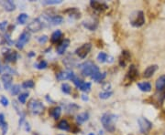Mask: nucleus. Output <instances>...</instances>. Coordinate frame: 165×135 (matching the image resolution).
I'll list each match as a JSON object with an SVG mask.
<instances>
[{
  "label": "nucleus",
  "mask_w": 165,
  "mask_h": 135,
  "mask_svg": "<svg viewBox=\"0 0 165 135\" xmlns=\"http://www.w3.org/2000/svg\"><path fill=\"white\" fill-rule=\"evenodd\" d=\"M79 89L84 92H89L91 91V83H90V82H84Z\"/></svg>",
  "instance_id": "obj_30"
},
{
  "label": "nucleus",
  "mask_w": 165,
  "mask_h": 135,
  "mask_svg": "<svg viewBox=\"0 0 165 135\" xmlns=\"http://www.w3.org/2000/svg\"><path fill=\"white\" fill-rule=\"evenodd\" d=\"M1 80L4 84V88L5 89H9L12 87V80H13V77L10 74H3L1 77Z\"/></svg>",
  "instance_id": "obj_10"
},
{
  "label": "nucleus",
  "mask_w": 165,
  "mask_h": 135,
  "mask_svg": "<svg viewBox=\"0 0 165 135\" xmlns=\"http://www.w3.org/2000/svg\"><path fill=\"white\" fill-rule=\"evenodd\" d=\"M79 69L82 71V74L85 77H92L95 73L99 72V69L94 62L92 61H85L79 65Z\"/></svg>",
  "instance_id": "obj_1"
},
{
  "label": "nucleus",
  "mask_w": 165,
  "mask_h": 135,
  "mask_svg": "<svg viewBox=\"0 0 165 135\" xmlns=\"http://www.w3.org/2000/svg\"><path fill=\"white\" fill-rule=\"evenodd\" d=\"M138 123L139 127V131L141 133H147L152 128V123L144 117H140L138 120Z\"/></svg>",
  "instance_id": "obj_5"
},
{
  "label": "nucleus",
  "mask_w": 165,
  "mask_h": 135,
  "mask_svg": "<svg viewBox=\"0 0 165 135\" xmlns=\"http://www.w3.org/2000/svg\"><path fill=\"white\" fill-rule=\"evenodd\" d=\"M18 58V54L16 51H11L9 50V52L5 53V61L6 62H14L16 61V59Z\"/></svg>",
  "instance_id": "obj_18"
},
{
  "label": "nucleus",
  "mask_w": 165,
  "mask_h": 135,
  "mask_svg": "<svg viewBox=\"0 0 165 135\" xmlns=\"http://www.w3.org/2000/svg\"><path fill=\"white\" fill-rule=\"evenodd\" d=\"M138 77H139L138 69H137L135 65H131L130 68H129V72H127V78L129 79V80H135Z\"/></svg>",
  "instance_id": "obj_12"
},
{
  "label": "nucleus",
  "mask_w": 165,
  "mask_h": 135,
  "mask_svg": "<svg viewBox=\"0 0 165 135\" xmlns=\"http://www.w3.org/2000/svg\"><path fill=\"white\" fill-rule=\"evenodd\" d=\"M5 122V118L3 114H0V126H2V124Z\"/></svg>",
  "instance_id": "obj_45"
},
{
  "label": "nucleus",
  "mask_w": 165,
  "mask_h": 135,
  "mask_svg": "<svg viewBox=\"0 0 165 135\" xmlns=\"http://www.w3.org/2000/svg\"><path fill=\"white\" fill-rule=\"evenodd\" d=\"M47 40H48V37L46 35H43V36L38 37V41L40 44H45L47 42Z\"/></svg>",
  "instance_id": "obj_40"
},
{
  "label": "nucleus",
  "mask_w": 165,
  "mask_h": 135,
  "mask_svg": "<svg viewBox=\"0 0 165 135\" xmlns=\"http://www.w3.org/2000/svg\"><path fill=\"white\" fill-rule=\"evenodd\" d=\"M115 121H117V116L111 113H105L101 118V122L104 126V128L109 132H114L116 126Z\"/></svg>",
  "instance_id": "obj_2"
},
{
  "label": "nucleus",
  "mask_w": 165,
  "mask_h": 135,
  "mask_svg": "<svg viewBox=\"0 0 165 135\" xmlns=\"http://www.w3.org/2000/svg\"><path fill=\"white\" fill-rule=\"evenodd\" d=\"M138 88L143 92H149L151 91V84L149 82H139L138 83Z\"/></svg>",
  "instance_id": "obj_20"
},
{
  "label": "nucleus",
  "mask_w": 165,
  "mask_h": 135,
  "mask_svg": "<svg viewBox=\"0 0 165 135\" xmlns=\"http://www.w3.org/2000/svg\"><path fill=\"white\" fill-rule=\"evenodd\" d=\"M57 127L60 129V130H63V131H69L70 130V124L68 123V122L65 121V120H63V121H61Z\"/></svg>",
  "instance_id": "obj_26"
},
{
  "label": "nucleus",
  "mask_w": 165,
  "mask_h": 135,
  "mask_svg": "<svg viewBox=\"0 0 165 135\" xmlns=\"http://www.w3.org/2000/svg\"><path fill=\"white\" fill-rule=\"evenodd\" d=\"M50 18V23H51V25H60L63 23V17L59 16V15H55V16L52 17H49Z\"/></svg>",
  "instance_id": "obj_22"
},
{
  "label": "nucleus",
  "mask_w": 165,
  "mask_h": 135,
  "mask_svg": "<svg viewBox=\"0 0 165 135\" xmlns=\"http://www.w3.org/2000/svg\"><path fill=\"white\" fill-rule=\"evenodd\" d=\"M81 97H82V101H87L88 100H89V98L86 96V95H85V94H82V95H81Z\"/></svg>",
  "instance_id": "obj_49"
},
{
  "label": "nucleus",
  "mask_w": 165,
  "mask_h": 135,
  "mask_svg": "<svg viewBox=\"0 0 165 135\" xmlns=\"http://www.w3.org/2000/svg\"><path fill=\"white\" fill-rule=\"evenodd\" d=\"M0 88H1V87H0Z\"/></svg>",
  "instance_id": "obj_52"
},
{
  "label": "nucleus",
  "mask_w": 165,
  "mask_h": 135,
  "mask_svg": "<svg viewBox=\"0 0 165 135\" xmlns=\"http://www.w3.org/2000/svg\"><path fill=\"white\" fill-rule=\"evenodd\" d=\"M10 92H11L12 95H18V94H19V92H20V86L18 85V84L13 85L11 87V91Z\"/></svg>",
  "instance_id": "obj_36"
},
{
  "label": "nucleus",
  "mask_w": 165,
  "mask_h": 135,
  "mask_svg": "<svg viewBox=\"0 0 165 135\" xmlns=\"http://www.w3.org/2000/svg\"><path fill=\"white\" fill-rule=\"evenodd\" d=\"M56 79L58 80H65V79H71L73 80L75 79V74H74L72 70H65V71H61L57 73Z\"/></svg>",
  "instance_id": "obj_9"
},
{
  "label": "nucleus",
  "mask_w": 165,
  "mask_h": 135,
  "mask_svg": "<svg viewBox=\"0 0 165 135\" xmlns=\"http://www.w3.org/2000/svg\"><path fill=\"white\" fill-rule=\"evenodd\" d=\"M34 67L36 68V69H38V70H44V69H46V68L48 67V64L45 60H41L39 63H36L34 65Z\"/></svg>",
  "instance_id": "obj_32"
},
{
  "label": "nucleus",
  "mask_w": 165,
  "mask_h": 135,
  "mask_svg": "<svg viewBox=\"0 0 165 135\" xmlns=\"http://www.w3.org/2000/svg\"><path fill=\"white\" fill-rule=\"evenodd\" d=\"M6 26H7V21L1 22V23H0V30L4 31L5 29H6Z\"/></svg>",
  "instance_id": "obj_44"
},
{
  "label": "nucleus",
  "mask_w": 165,
  "mask_h": 135,
  "mask_svg": "<svg viewBox=\"0 0 165 135\" xmlns=\"http://www.w3.org/2000/svg\"><path fill=\"white\" fill-rule=\"evenodd\" d=\"M50 115L53 117L54 119H59V117L61 116V113H62V109H61V107H55V108H53V109H51V110H50Z\"/></svg>",
  "instance_id": "obj_27"
},
{
  "label": "nucleus",
  "mask_w": 165,
  "mask_h": 135,
  "mask_svg": "<svg viewBox=\"0 0 165 135\" xmlns=\"http://www.w3.org/2000/svg\"><path fill=\"white\" fill-rule=\"evenodd\" d=\"M88 135H95L94 133H90V134H88Z\"/></svg>",
  "instance_id": "obj_51"
},
{
  "label": "nucleus",
  "mask_w": 165,
  "mask_h": 135,
  "mask_svg": "<svg viewBox=\"0 0 165 135\" xmlns=\"http://www.w3.org/2000/svg\"><path fill=\"white\" fill-rule=\"evenodd\" d=\"M70 45V40L69 39H64L63 40L61 43H60V45L57 47V53L59 55H63L64 54V52L66 51L67 48L69 47Z\"/></svg>",
  "instance_id": "obj_14"
},
{
  "label": "nucleus",
  "mask_w": 165,
  "mask_h": 135,
  "mask_svg": "<svg viewBox=\"0 0 165 135\" xmlns=\"http://www.w3.org/2000/svg\"><path fill=\"white\" fill-rule=\"evenodd\" d=\"M28 18V15L25 14V13H22V14H19V15H18V18H17V21H18V24L24 25L26 22H27Z\"/></svg>",
  "instance_id": "obj_28"
},
{
  "label": "nucleus",
  "mask_w": 165,
  "mask_h": 135,
  "mask_svg": "<svg viewBox=\"0 0 165 135\" xmlns=\"http://www.w3.org/2000/svg\"><path fill=\"white\" fill-rule=\"evenodd\" d=\"M129 59H130L129 52L127 51V50L122 51V54H121L120 58H119V65H120L121 67H125L127 65V62L129 61Z\"/></svg>",
  "instance_id": "obj_16"
},
{
  "label": "nucleus",
  "mask_w": 165,
  "mask_h": 135,
  "mask_svg": "<svg viewBox=\"0 0 165 135\" xmlns=\"http://www.w3.org/2000/svg\"><path fill=\"white\" fill-rule=\"evenodd\" d=\"M106 77H107V73H106V72H103V73L97 72V73H95V75H93V76L91 77V79H92L93 80L96 81V82H101Z\"/></svg>",
  "instance_id": "obj_24"
},
{
  "label": "nucleus",
  "mask_w": 165,
  "mask_h": 135,
  "mask_svg": "<svg viewBox=\"0 0 165 135\" xmlns=\"http://www.w3.org/2000/svg\"><path fill=\"white\" fill-rule=\"evenodd\" d=\"M62 91L63 93L65 94H70L71 93V91H72V89H71V86L69 84H67V83H63L62 85Z\"/></svg>",
  "instance_id": "obj_35"
},
{
  "label": "nucleus",
  "mask_w": 165,
  "mask_h": 135,
  "mask_svg": "<svg viewBox=\"0 0 165 135\" xmlns=\"http://www.w3.org/2000/svg\"><path fill=\"white\" fill-rule=\"evenodd\" d=\"M29 39H31V35H29V33L28 31H24L23 33H22L19 36L18 39L16 42L17 49H23L24 46H25V44L28 42Z\"/></svg>",
  "instance_id": "obj_7"
},
{
  "label": "nucleus",
  "mask_w": 165,
  "mask_h": 135,
  "mask_svg": "<svg viewBox=\"0 0 165 135\" xmlns=\"http://www.w3.org/2000/svg\"><path fill=\"white\" fill-rule=\"evenodd\" d=\"M82 25H84L85 27H86L87 29L91 31H94L95 29L97 27V21L95 20V19H89V20H85L82 22Z\"/></svg>",
  "instance_id": "obj_17"
},
{
  "label": "nucleus",
  "mask_w": 165,
  "mask_h": 135,
  "mask_svg": "<svg viewBox=\"0 0 165 135\" xmlns=\"http://www.w3.org/2000/svg\"><path fill=\"white\" fill-rule=\"evenodd\" d=\"M4 72V74H13V73H16V71H15L13 69H11V68L9 66H2L0 67V73Z\"/></svg>",
  "instance_id": "obj_29"
},
{
  "label": "nucleus",
  "mask_w": 165,
  "mask_h": 135,
  "mask_svg": "<svg viewBox=\"0 0 165 135\" xmlns=\"http://www.w3.org/2000/svg\"><path fill=\"white\" fill-rule=\"evenodd\" d=\"M145 23L144 13L142 11H136L130 16V24L135 27H139Z\"/></svg>",
  "instance_id": "obj_3"
},
{
  "label": "nucleus",
  "mask_w": 165,
  "mask_h": 135,
  "mask_svg": "<svg viewBox=\"0 0 165 135\" xmlns=\"http://www.w3.org/2000/svg\"><path fill=\"white\" fill-rule=\"evenodd\" d=\"M90 6H92V8L95 9V10H98V11H104L108 8V6L105 3H101L99 1H91L90 2Z\"/></svg>",
  "instance_id": "obj_13"
},
{
  "label": "nucleus",
  "mask_w": 165,
  "mask_h": 135,
  "mask_svg": "<svg viewBox=\"0 0 165 135\" xmlns=\"http://www.w3.org/2000/svg\"><path fill=\"white\" fill-rule=\"evenodd\" d=\"M157 70H158V66H157V65L149 66V67L147 68V69L144 70V72H143V76H144V78L149 79V78L152 77V76H153V74L156 72Z\"/></svg>",
  "instance_id": "obj_15"
},
{
  "label": "nucleus",
  "mask_w": 165,
  "mask_h": 135,
  "mask_svg": "<svg viewBox=\"0 0 165 135\" xmlns=\"http://www.w3.org/2000/svg\"><path fill=\"white\" fill-rule=\"evenodd\" d=\"M34 82L32 80H26L23 82V84H22V87L24 89H29V88H33L34 87Z\"/></svg>",
  "instance_id": "obj_37"
},
{
  "label": "nucleus",
  "mask_w": 165,
  "mask_h": 135,
  "mask_svg": "<svg viewBox=\"0 0 165 135\" xmlns=\"http://www.w3.org/2000/svg\"><path fill=\"white\" fill-rule=\"evenodd\" d=\"M91 49H92V45L90 43H85L75 50V54L80 58H85L88 55V53L90 52V50H91Z\"/></svg>",
  "instance_id": "obj_6"
},
{
  "label": "nucleus",
  "mask_w": 165,
  "mask_h": 135,
  "mask_svg": "<svg viewBox=\"0 0 165 135\" xmlns=\"http://www.w3.org/2000/svg\"><path fill=\"white\" fill-rule=\"evenodd\" d=\"M61 37H62V31L61 30H56L52 33V35L50 37V41H51V43H57Z\"/></svg>",
  "instance_id": "obj_25"
},
{
  "label": "nucleus",
  "mask_w": 165,
  "mask_h": 135,
  "mask_svg": "<svg viewBox=\"0 0 165 135\" xmlns=\"http://www.w3.org/2000/svg\"><path fill=\"white\" fill-rule=\"evenodd\" d=\"M113 95V92L112 91H105V92H100L99 93V98L102 100H107L108 98Z\"/></svg>",
  "instance_id": "obj_34"
},
{
  "label": "nucleus",
  "mask_w": 165,
  "mask_h": 135,
  "mask_svg": "<svg viewBox=\"0 0 165 135\" xmlns=\"http://www.w3.org/2000/svg\"><path fill=\"white\" fill-rule=\"evenodd\" d=\"M73 81L74 85H75V86H76L78 89H79V88L82 86V83H84V82H82V80H81L79 78H76V77H75V79H74Z\"/></svg>",
  "instance_id": "obj_41"
},
{
  "label": "nucleus",
  "mask_w": 165,
  "mask_h": 135,
  "mask_svg": "<svg viewBox=\"0 0 165 135\" xmlns=\"http://www.w3.org/2000/svg\"><path fill=\"white\" fill-rule=\"evenodd\" d=\"M155 87H156L157 91H161L165 88V75H161V76H160L158 79H157Z\"/></svg>",
  "instance_id": "obj_19"
},
{
  "label": "nucleus",
  "mask_w": 165,
  "mask_h": 135,
  "mask_svg": "<svg viewBox=\"0 0 165 135\" xmlns=\"http://www.w3.org/2000/svg\"><path fill=\"white\" fill-rule=\"evenodd\" d=\"M107 62H108V63H113V62H114V58L112 57V56H108Z\"/></svg>",
  "instance_id": "obj_47"
},
{
  "label": "nucleus",
  "mask_w": 165,
  "mask_h": 135,
  "mask_svg": "<svg viewBox=\"0 0 165 135\" xmlns=\"http://www.w3.org/2000/svg\"><path fill=\"white\" fill-rule=\"evenodd\" d=\"M28 110H31L33 114H36V115H39L41 114V112H43L44 110V105L37 100H31V101L28 102Z\"/></svg>",
  "instance_id": "obj_4"
},
{
  "label": "nucleus",
  "mask_w": 165,
  "mask_h": 135,
  "mask_svg": "<svg viewBox=\"0 0 165 135\" xmlns=\"http://www.w3.org/2000/svg\"><path fill=\"white\" fill-rule=\"evenodd\" d=\"M66 14L69 15V17L71 18H79L81 17V13L80 11L75 8V7H73V8H69L68 10L65 11Z\"/></svg>",
  "instance_id": "obj_21"
},
{
  "label": "nucleus",
  "mask_w": 165,
  "mask_h": 135,
  "mask_svg": "<svg viewBox=\"0 0 165 135\" xmlns=\"http://www.w3.org/2000/svg\"><path fill=\"white\" fill-rule=\"evenodd\" d=\"M25 130L27 131H31V126H29V124L28 122H25Z\"/></svg>",
  "instance_id": "obj_48"
},
{
  "label": "nucleus",
  "mask_w": 165,
  "mask_h": 135,
  "mask_svg": "<svg viewBox=\"0 0 165 135\" xmlns=\"http://www.w3.org/2000/svg\"><path fill=\"white\" fill-rule=\"evenodd\" d=\"M107 58H108V55L105 53V52H100V53L97 55V59H98V61L101 63L107 62Z\"/></svg>",
  "instance_id": "obj_31"
},
{
  "label": "nucleus",
  "mask_w": 165,
  "mask_h": 135,
  "mask_svg": "<svg viewBox=\"0 0 165 135\" xmlns=\"http://www.w3.org/2000/svg\"><path fill=\"white\" fill-rule=\"evenodd\" d=\"M0 103H1L4 107H6V106H9V100H7L5 96H2L1 98H0Z\"/></svg>",
  "instance_id": "obj_39"
},
{
  "label": "nucleus",
  "mask_w": 165,
  "mask_h": 135,
  "mask_svg": "<svg viewBox=\"0 0 165 135\" xmlns=\"http://www.w3.org/2000/svg\"><path fill=\"white\" fill-rule=\"evenodd\" d=\"M1 128H2V135H6L7 132V129H9V125H7L6 122H4L1 126Z\"/></svg>",
  "instance_id": "obj_42"
},
{
  "label": "nucleus",
  "mask_w": 165,
  "mask_h": 135,
  "mask_svg": "<svg viewBox=\"0 0 165 135\" xmlns=\"http://www.w3.org/2000/svg\"><path fill=\"white\" fill-rule=\"evenodd\" d=\"M103 89H105V91H108V89H110V84L109 83H106V84H104V86H103Z\"/></svg>",
  "instance_id": "obj_46"
},
{
  "label": "nucleus",
  "mask_w": 165,
  "mask_h": 135,
  "mask_svg": "<svg viewBox=\"0 0 165 135\" xmlns=\"http://www.w3.org/2000/svg\"><path fill=\"white\" fill-rule=\"evenodd\" d=\"M4 39H5V40H6V42L7 44H9V45H12V44H13V41L10 39V35H9V34H6L5 37H4Z\"/></svg>",
  "instance_id": "obj_43"
},
{
  "label": "nucleus",
  "mask_w": 165,
  "mask_h": 135,
  "mask_svg": "<svg viewBox=\"0 0 165 135\" xmlns=\"http://www.w3.org/2000/svg\"><path fill=\"white\" fill-rule=\"evenodd\" d=\"M88 119H89V114L87 112H82V113H80L76 116V121L79 124L85 122L86 121H88Z\"/></svg>",
  "instance_id": "obj_23"
},
{
  "label": "nucleus",
  "mask_w": 165,
  "mask_h": 135,
  "mask_svg": "<svg viewBox=\"0 0 165 135\" xmlns=\"http://www.w3.org/2000/svg\"><path fill=\"white\" fill-rule=\"evenodd\" d=\"M0 6H3V8L9 12H11L16 8V6L10 0H6V1L5 0H0Z\"/></svg>",
  "instance_id": "obj_11"
},
{
  "label": "nucleus",
  "mask_w": 165,
  "mask_h": 135,
  "mask_svg": "<svg viewBox=\"0 0 165 135\" xmlns=\"http://www.w3.org/2000/svg\"><path fill=\"white\" fill-rule=\"evenodd\" d=\"M28 97V92H24V93H20L18 95V101L22 104L26 103V100Z\"/></svg>",
  "instance_id": "obj_33"
},
{
  "label": "nucleus",
  "mask_w": 165,
  "mask_h": 135,
  "mask_svg": "<svg viewBox=\"0 0 165 135\" xmlns=\"http://www.w3.org/2000/svg\"><path fill=\"white\" fill-rule=\"evenodd\" d=\"M33 56H35V52H31V53L28 54V57H33Z\"/></svg>",
  "instance_id": "obj_50"
},
{
  "label": "nucleus",
  "mask_w": 165,
  "mask_h": 135,
  "mask_svg": "<svg viewBox=\"0 0 165 135\" xmlns=\"http://www.w3.org/2000/svg\"><path fill=\"white\" fill-rule=\"evenodd\" d=\"M44 5H58L62 3V0H46L42 2Z\"/></svg>",
  "instance_id": "obj_38"
},
{
  "label": "nucleus",
  "mask_w": 165,
  "mask_h": 135,
  "mask_svg": "<svg viewBox=\"0 0 165 135\" xmlns=\"http://www.w3.org/2000/svg\"><path fill=\"white\" fill-rule=\"evenodd\" d=\"M43 27L44 26L42 24V22L40 20V18H36V19H33L31 23L28 25L27 28L31 32H39L40 30H41Z\"/></svg>",
  "instance_id": "obj_8"
}]
</instances>
